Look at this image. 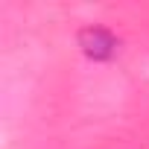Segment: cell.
Here are the masks:
<instances>
[{"label":"cell","instance_id":"cell-1","mask_svg":"<svg viewBox=\"0 0 149 149\" xmlns=\"http://www.w3.org/2000/svg\"><path fill=\"white\" fill-rule=\"evenodd\" d=\"M79 41H82V47H85V53L88 56H94V58H108L111 53H114V35L108 32V29H102V26H88L82 35H79Z\"/></svg>","mask_w":149,"mask_h":149}]
</instances>
